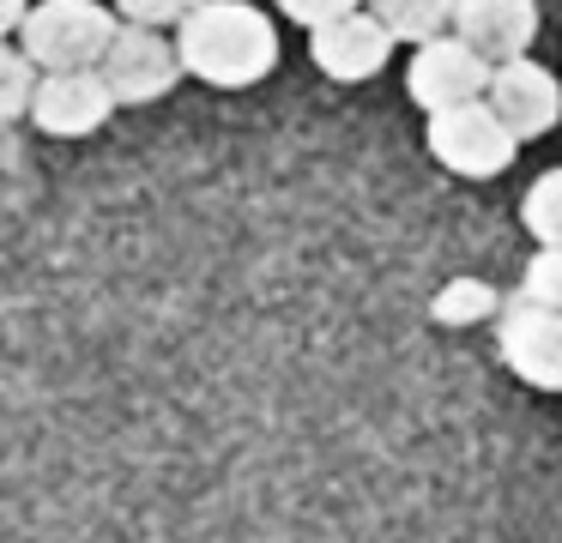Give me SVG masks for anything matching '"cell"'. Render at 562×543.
Returning <instances> with one entry per match:
<instances>
[{
    "label": "cell",
    "mask_w": 562,
    "mask_h": 543,
    "mask_svg": "<svg viewBox=\"0 0 562 543\" xmlns=\"http://www.w3.org/2000/svg\"><path fill=\"white\" fill-rule=\"evenodd\" d=\"M176 48L200 84L243 91L279 67V24L248 0H206L176 24Z\"/></svg>",
    "instance_id": "6da1fadb"
},
{
    "label": "cell",
    "mask_w": 562,
    "mask_h": 543,
    "mask_svg": "<svg viewBox=\"0 0 562 543\" xmlns=\"http://www.w3.org/2000/svg\"><path fill=\"white\" fill-rule=\"evenodd\" d=\"M115 36H122V12L115 7H98V0H37L13 43L43 72H74V67H103Z\"/></svg>",
    "instance_id": "7a4b0ae2"
},
{
    "label": "cell",
    "mask_w": 562,
    "mask_h": 543,
    "mask_svg": "<svg viewBox=\"0 0 562 543\" xmlns=\"http://www.w3.org/2000/svg\"><path fill=\"white\" fill-rule=\"evenodd\" d=\"M514 151H520V139H514V127L490 109V97L429 115V157H436L441 169H453V176H465V181L502 176V169L514 163Z\"/></svg>",
    "instance_id": "3957f363"
},
{
    "label": "cell",
    "mask_w": 562,
    "mask_h": 543,
    "mask_svg": "<svg viewBox=\"0 0 562 543\" xmlns=\"http://www.w3.org/2000/svg\"><path fill=\"white\" fill-rule=\"evenodd\" d=\"M490 72L496 67H490L465 36L441 31V36H429V43L412 48L405 91H412V103H424L429 115H436V109H453V103H477V97L490 91Z\"/></svg>",
    "instance_id": "277c9868"
},
{
    "label": "cell",
    "mask_w": 562,
    "mask_h": 543,
    "mask_svg": "<svg viewBox=\"0 0 562 543\" xmlns=\"http://www.w3.org/2000/svg\"><path fill=\"white\" fill-rule=\"evenodd\" d=\"M182 72H188L182 48H176V36H164L158 24H127L122 19V36H115V48L103 55V79L115 84L122 103H164Z\"/></svg>",
    "instance_id": "5b68a950"
},
{
    "label": "cell",
    "mask_w": 562,
    "mask_h": 543,
    "mask_svg": "<svg viewBox=\"0 0 562 543\" xmlns=\"http://www.w3.org/2000/svg\"><path fill=\"white\" fill-rule=\"evenodd\" d=\"M115 109H122V97L103 79V67H74V72H43L31 121H37L49 139H86V133H98Z\"/></svg>",
    "instance_id": "8992f818"
},
{
    "label": "cell",
    "mask_w": 562,
    "mask_h": 543,
    "mask_svg": "<svg viewBox=\"0 0 562 543\" xmlns=\"http://www.w3.org/2000/svg\"><path fill=\"white\" fill-rule=\"evenodd\" d=\"M496 350L526 386L538 393H562V308H538V302H514L496 326Z\"/></svg>",
    "instance_id": "52a82bcc"
},
{
    "label": "cell",
    "mask_w": 562,
    "mask_h": 543,
    "mask_svg": "<svg viewBox=\"0 0 562 543\" xmlns=\"http://www.w3.org/2000/svg\"><path fill=\"white\" fill-rule=\"evenodd\" d=\"M393 43H400V36H393L369 7L363 12H345V19H333V24H321V31H308V55H315V67L327 72V79H339V84L375 79V72L387 67Z\"/></svg>",
    "instance_id": "ba28073f"
},
{
    "label": "cell",
    "mask_w": 562,
    "mask_h": 543,
    "mask_svg": "<svg viewBox=\"0 0 562 543\" xmlns=\"http://www.w3.org/2000/svg\"><path fill=\"white\" fill-rule=\"evenodd\" d=\"M484 97H490V109L514 127V139H544V133L562 121V84H557V72L538 67L532 55L502 60V67L490 72Z\"/></svg>",
    "instance_id": "9c48e42d"
},
{
    "label": "cell",
    "mask_w": 562,
    "mask_h": 543,
    "mask_svg": "<svg viewBox=\"0 0 562 543\" xmlns=\"http://www.w3.org/2000/svg\"><path fill=\"white\" fill-rule=\"evenodd\" d=\"M453 36H465L490 67L520 60L538 36V0H460L453 7Z\"/></svg>",
    "instance_id": "30bf717a"
},
{
    "label": "cell",
    "mask_w": 562,
    "mask_h": 543,
    "mask_svg": "<svg viewBox=\"0 0 562 543\" xmlns=\"http://www.w3.org/2000/svg\"><path fill=\"white\" fill-rule=\"evenodd\" d=\"M453 7H460V0H369V12L412 48L429 43V36H441V31H453Z\"/></svg>",
    "instance_id": "8fae6325"
},
{
    "label": "cell",
    "mask_w": 562,
    "mask_h": 543,
    "mask_svg": "<svg viewBox=\"0 0 562 543\" xmlns=\"http://www.w3.org/2000/svg\"><path fill=\"white\" fill-rule=\"evenodd\" d=\"M520 224L532 229V241L538 248H562V163L557 169H544V176L526 188V200H520Z\"/></svg>",
    "instance_id": "7c38bea8"
},
{
    "label": "cell",
    "mask_w": 562,
    "mask_h": 543,
    "mask_svg": "<svg viewBox=\"0 0 562 543\" xmlns=\"http://www.w3.org/2000/svg\"><path fill=\"white\" fill-rule=\"evenodd\" d=\"M490 308H496V290H490L484 278H453V284L436 296V320L441 326H472V320H484Z\"/></svg>",
    "instance_id": "4fadbf2b"
},
{
    "label": "cell",
    "mask_w": 562,
    "mask_h": 543,
    "mask_svg": "<svg viewBox=\"0 0 562 543\" xmlns=\"http://www.w3.org/2000/svg\"><path fill=\"white\" fill-rule=\"evenodd\" d=\"M37 84H43V67L13 43V48H7V103H0V115H7V121L31 115V103H37Z\"/></svg>",
    "instance_id": "5bb4252c"
},
{
    "label": "cell",
    "mask_w": 562,
    "mask_h": 543,
    "mask_svg": "<svg viewBox=\"0 0 562 543\" xmlns=\"http://www.w3.org/2000/svg\"><path fill=\"white\" fill-rule=\"evenodd\" d=\"M520 302H538V308H562V248H538L532 260H526Z\"/></svg>",
    "instance_id": "9a60e30c"
},
{
    "label": "cell",
    "mask_w": 562,
    "mask_h": 543,
    "mask_svg": "<svg viewBox=\"0 0 562 543\" xmlns=\"http://www.w3.org/2000/svg\"><path fill=\"white\" fill-rule=\"evenodd\" d=\"M272 7H279L291 24H303V31H321V24L345 19V12H363L369 0H272Z\"/></svg>",
    "instance_id": "2e32d148"
},
{
    "label": "cell",
    "mask_w": 562,
    "mask_h": 543,
    "mask_svg": "<svg viewBox=\"0 0 562 543\" xmlns=\"http://www.w3.org/2000/svg\"><path fill=\"white\" fill-rule=\"evenodd\" d=\"M110 7L122 12L127 24H158V31H164V24H182L188 12L206 7V0H110Z\"/></svg>",
    "instance_id": "e0dca14e"
},
{
    "label": "cell",
    "mask_w": 562,
    "mask_h": 543,
    "mask_svg": "<svg viewBox=\"0 0 562 543\" xmlns=\"http://www.w3.org/2000/svg\"><path fill=\"white\" fill-rule=\"evenodd\" d=\"M25 19H31V0H0V31L7 36L25 31Z\"/></svg>",
    "instance_id": "ac0fdd59"
}]
</instances>
